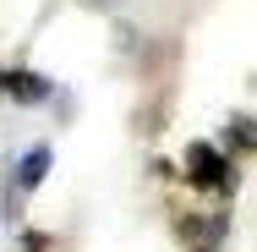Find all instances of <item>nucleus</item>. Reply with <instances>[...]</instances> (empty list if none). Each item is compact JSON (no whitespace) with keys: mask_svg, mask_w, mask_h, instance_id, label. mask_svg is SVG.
I'll return each instance as SVG.
<instances>
[{"mask_svg":"<svg viewBox=\"0 0 257 252\" xmlns=\"http://www.w3.org/2000/svg\"><path fill=\"white\" fill-rule=\"evenodd\" d=\"M11 170H17V176H11V181H17V192H22V198H33V192L50 181V170H55V148H50V143H33V148L22 153Z\"/></svg>","mask_w":257,"mask_h":252,"instance_id":"2","label":"nucleus"},{"mask_svg":"<svg viewBox=\"0 0 257 252\" xmlns=\"http://www.w3.org/2000/svg\"><path fill=\"white\" fill-rule=\"evenodd\" d=\"M0 99H6V71H0Z\"/></svg>","mask_w":257,"mask_h":252,"instance_id":"6","label":"nucleus"},{"mask_svg":"<svg viewBox=\"0 0 257 252\" xmlns=\"http://www.w3.org/2000/svg\"><path fill=\"white\" fill-rule=\"evenodd\" d=\"M224 148H230V153H257V115H230Z\"/></svg>","mask_w":257,"mask_h":252,"instance_id":"4","label":"nucleus"},{"mask_svg":"<svg viewBox=\"0 0 257 252\" xmlns=\"http://www.w3.org/2000/svg\"><path fill=\"white\" fill-rule=\"evenodd\" d=\"M6 99L44 104V99H50V77H39V71H6Z\"/></svg>","mask_w":257,"mask_h":252,"instance_id":"3","label":"nucleus"},{"mask_svg":"<svg viewBox=\"0 0 257 252\" xmlns=\"http://www.w3.org/2000/svg\"><path fill=\"white\" fill-rule=\"evenodd\" d=\"M82 6H93V11H115V6H126V0H82Z\"/></svg>","mask_w":257,"mask_h":252,"instance_id":"5","label":"nucleus"},{"mask_svg":"<svg viewBox=\"0 0 257 252\" xmlns=\"http://www.w3.org/2000/svg\"><path fill=\"white\" fill-rule=\"evenodd\" d=\"M230 148H219V143H192L186 148V181L192 187H203V192H224L230 187Z\"/></svg>","mask_w":257,"mask_h":252,"instance_id":"1","label":"nucleus"}]
</instances>
